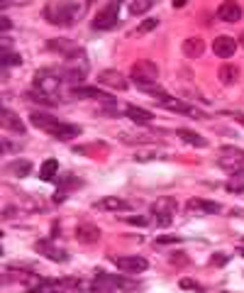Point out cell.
I'll return each instance as SVG.
<instances>
[{
  "instance_id": "obj_1",
  "label": "cell",
  "mask_w": 244,
  "mask_h": 293,
  "mask_svg": "<svg viewBox=\"0 0 244 293\" xmlns=\"http://www.w3.org/2000/svg\"><path fill=\"white\" fill-rule=\"evenodd\" d=\"M44 15L52 25H71L73 20L81 17V5L73 2V0H59V2L47 5Z\"/></svg>"
},
{
  "instance_id": "obj_2",
  "label": "cell",
  "mask_w": 244,
  "mask_h": 293,
  "mask_svg": "<svg viewBox=\"0 0 244 293\" xmlns=\"http://www.w3.org/2000/svg\"><path fill=\"white\" fill-rule=\"evenodd\" d=\"M129 78L137 83L139 88L144 86H154V81L159 78V66L154 61H147V59H139L129 66Z\"/></svg>"
},
{
  "instance_id": "obj_3",
  "label": "cell",
  "mask_w": 244,
  "mask_h": 293,
  "mask_svg": "<svg viewBox=\"0 0 244 293\" xmlns=\"http://www.w3.org/2000/svg\"><path fill=\"white\" fill-rule=\"evenodd\" d=\"M61 81H63V76L57 73V71H39V73L34 76V90L47 93V95H52V98H59Z\"/></svg>"
},
{
  "instance_id": "obj_4",
  "label": "cell",
  "mask_w": 244,
  "mask_h": 293,
  "mask_svg": "<svg viewBox=\"0 0 244 293\" xmlns=\"http://www.w3.org/2000/svg\"><path fill=\"white\" fill-rule=\"evenodd\" d=\"M176 208H179V203H176L174 198H166V196H164V198H156L152 203V215L156 218V222H159L161 227H166V225L171 222Z\"/></svg>"
},
{
  "instance_id": "obj_5",
  "label": "cell",
  "mask_w": 244,
  "mask_h": 293,
  "mask_svg": "<svg viewBox=\"0 0 244 293\" xmlns=\"http://www.w3.org/2000/svg\"><path fill=\"white\" fill-rule=\"evenodd\" d=\"M118 25V5L110 2L105 5L103 10H98V15L93 17V29L95 32H105V29H113Z\"/></svg>"
},
{
  "instance_id": "obj_6",
  "label": "cell",
  "mask_w": 244,
  "mask_h": 293,
  "mask_svg": "<svg viewBox=\"0 0 244 293\" xmlns=\"http://www.w3.org/2000/svg\"><path fill=\"white\" fill-rule=\"evenodd\" d=\"M47 49L54 52V54H63V57L73 59V57H81L83 49L73 42V39H66V37H57V39H49L47 42Z\"/></svg>"
},
{
  "instance_id": "obj_7",
  "label": "cell",
  "mask_w": 244,
  "mask_h": 293,
  "mask_svg": "<svg viewBox=\"0 0 244 293\" xmlns=\"http://www.w3.org/2000/svg\"><path fill=\"white\" fill-rule=\"evenodd\" d=\"M34 252L52 259V262H68V252H63L59 244H52L49 239H37L34 242Z\"/></svg>"
},
{
  "instance_id": "obj_8",
  "label": "cell",
  "mask_w": 244,
  "mask_h": 293,
  "mask_svg": "<svg viewBox=\"0 0 244 293\" xmlns=\"http://www.w3.org/2000/svg\"><path fill=\"white\" fill-rule=\"evenodd\" d=\"M98 83H100V86H108V88H115V90H127V86H129V81L122 76L118 69H105V71H100V73H98Z\"/></svg>"
},
{
  "instance_id": "obj_9",
  "label": "cell",
  "mask_w": 244,
  "mask_h": 293,
  "mask_svg": "<svg viewBox=\"0 0 244 293\" xmlns=\"http://www.w3.org/2000/svg\"><path fill=\"white\" fill-rule=\"evenodd\" d=\"M115 266L124 274H142L149 269V262L144 257H115Z\"/></svg>"
},
{
  "instance_id": "obj_10",
  "label": "cell",
  "mask_w": 244,
  "mask_h": 293,
  "mask_svg": "<svg viewBox=\"0 0 244 293\" xmlns=\"http://www.w3.org/2000/svg\"><path fill=\"white\" fill-rule=\"evenodd\" d=\"M95 279H98V281H105V284H110L115 291H137V284H134L132 279H124V276H115V274L98 271V274H95Z\"/></svg>"
},
{
  "instance_id": "obj_11",
  "label": "cell",
  "mask_w": 244,
  "mask_h": 293,
  "mask_svg": "<svg viewBox=\"0 0 244 293\" xmlns=\"http://www.w3.org/2000/svg\"><path fill=\"white\" fill-rule=\"evenodd\" d=\"M61 76H63V81H66V83L78 86V83L88 76V66H86V61H81V64H68V66H63Z\"/></svg>"
},
{
  "instance_id": "obj_12",
  "label": "cell",
  "mask_w": 244,
  "mask_h": 293,
  "mask_svg": "<svg viewBox=\"0 0 244 293\" xmlns=\"http://www.w3.org/2000/svg\"><path fill=\"white\" fill-rule=\"evenodd\" d=\"M217 17L225 20V22H237V20H242V5L235 2V0H225L217 7Z\"/></svg>"
},
{
  "instance_id": "obj_13",
  "label": "cell",
  "mask_w": 244,
  "mask_h": 293,
  "mask_svg": "<svg viewBox=\"0 0 244 293\" xmlns=\"http://www.w3.org/2000/svg\"><path fill=\"white\" fill-rule=\"evenodd\" d=\"M71 95H73V98H81V100H108V103H113V98H110L105 90H100V88H91V86L71 88Z\"/></svg>"
},
{
  "instance_id": "obj_14",
  "label": "cell",
  "mask_w": 244,
  "mask_h": 293,
  "mask_svg": "<svg viewBox=\"0 0 244 293\" xmlns=\"http://www.w3.org/2000/svg\"><path fill=\"white\" fill-rule=\"evenodd\" d=\"M76 239L81 244H95L100 239V227L91 222H81V225H76Z\"/></svg>"
},
{
  "instance_id": "obj_15",
  "label": "cell",
  "mask_w": 244,
  "mask_h": 293,
  "mask_svg": "<svg viewBox=\"0 0 244 293\" xmlns=\"http://www.w3.org/2000/svg\"><path fill=\"white\" fill-rule=\"evenodd\" d=\"M213 52H215V57H220V59L235 57V52H237V42H235L232 37H215Z\"/></svg>"
},
{
  "instance_id": "obj_16",
  "label": "cell",
  "mask_w": 244,
  "mask_h": 293,
  "mask_svg": "<svg viewBox=\"0 0 244 293\" xmlns=\"http://www.w3.org/2000/svg\"><path fill=\"white\" fill-rule=\"evenodd\" d=\"M188 210H193V213H205V215H217V213H222V205L217 203V201L190 198V201H188Z\"/></svg>"
},
{
  "instance_id": "obj_17",
  "label": "cell",
  "mask_w": 244,
  "mask_h": 293,
  "mask_svg": "<svg viewBox=\"0 0 244 293\" xmlns=\"http://www.w3.org/2000/svg\"><path fill=\"white\" fill-rule=\"evenodd\" d=\"M95 210H108V213H118V210H129V203L122 201L118 196H105L100 201H95Z\"/></svg>"
},
{
  "instance_id": "obj_18",
  "label": "cell",
  "mask_w": 244,
  "mask_h": 293,
  "mask_svg": "<svg viewBox=\"0 0 244 293\" xmlns=\"http://www.w3.org/2000/svg\"><path fill=\"white\" fill-rule=\"evenodd\" d=\"M30 120L34 127H39V130H44V132H49V135H54V130L59 127V122H61V120L47 115V113H32Z\"/></svg>"
},
{
  "instance_id": "obj_19",
  "label": "cell",
  "mask_w": 244,
  "mask_h": 293,
  "mask_svg": "<svg viewBox=\"0 0 244 293\" xmlns=\"http://www.w3.org/2000/svg\"><path fill=\"white\" fill-rule=\"evenodd\" d=\"M164 105H166V110H171V113H181V115H188V117H203L200 110L190 108L188 103H183V100H179V98H166Z\"/></svg>"
},
{
  "instance_id": "obj_20",
  "label": "cell",
  "mask_w": 244,
  "mask_h": 293,
  "mask_svg": "<svg viewBox=\"0 0 244 293\" xmlns=\"http://www.w3.org/2000/svg\"><path fill=\"white\" fill-rule=\"evenodd\" d=\"M0 125H2L5 130L15 132V135H25V125H22V120H20L17 115H12L10 110H2V113H0Z\"/></svg>"
},
{
  "instance_id": "obj_21",
  "label": "cell",
  "mask_w": 244,
  "mask_h": 293,
  "mask_svg": "<svg viewBox=\"0 0 244 293\" xmlns=\"http://www.w3.org/2000/svg\"><path fill=\"white\" fill-rule=\"evenodd\" d=\"M181 49H183V54H185L188 59H198L203 52H205V42H203L200 37H190V39L183 42Z\"/></svg>"
},
{
  "instance_id": "obj_22",
  "label": "cell",
  "mask_w": 244,
  "mask_h": 293,
  "mask_svg": "<svg viewBox=\"0 0 244 293\" xmlns=\"http://www.w3.org/2000/svg\"><path fill=\"white\" fill-rule=\"evenodd\" d=\"M30 293H66L61 281H52V279H44V281H37L30 289Z\"/></svg>"
},
{
  "instance_id": "obj_23",
  "label": "cell",
  "mask_w": 244,
  "mask_h": 293,
  "mask_svg": "<svg viewBox=\"0 0 244 293\" xmlns=\"http://www.w3.org/2000/svg\"><path fill=\"white\" fill-rule=\"evenodd\" d=\"M124 115L129 117L132 122H137V125H147V122L154 120V115L149 110H142V108H137V105H124Z\"/></svg>"
},
{
  "instance_id": "obj_24",
  "label": "cell",
  "mask_w": 244,
  "mask_h": 293,
  "mask_svg": "<svg viewBox=\"0 0 244 293\" xmlns=\"http://www.w3.org/2000/svg\"><path fill=\"white\" fill-rule=\"evenodd\" d=\"M217 76H220V81L222 83H237L240 81V69L237 66H232V64H222L220 66V71H217Z\"/></svg>"
},
{
  "instance_id": "obj_25",
  "label": "cell",
  "mask_w": 244,
  "mask_h": 293,
  "mask_svg": "<svg viewBox=\"0 0 244 293\" xmlns=\"http://www.w3.org/2000/svg\"><path fill=\"white\" fill-rule=\"evenodd\" d=\"M81 135V127H76V125H71V122H59V127L54 130V137L57 140H73V137H78Z\"/></svg>"
},
{
  "instance_id": "obj_26",
  "label": "cell",
  "mask_w": 244,
  "mask_h": 293,
  "mask_svg": "<svg viewBox=\"0 0 244 293\" xmlns=\"http://www.w3.org/2000/svg\"><path fill=\"white\" fill-rule=\"evenodd\" d=\"M179 137H181L183 142H188V145H193V146H208V140H205L203 135L193 132V130H179Z\"/></svg>"
},
{
  "instance_id": "obj_27",
  "label": "cell",
  "mask_w": 244,
  "mask_h": 293,
  "mask_svg": "<svg viewBox=\"0 0 244 293\" xmlns=\"http://www.w3.org/2000/svg\"><path fill=\"white\" fill-rule=\"evenodd\" d=\"M59 171V161L57 159H47L44 164H42V169H39V178L42 181H52L54 176Z\"/></svg>"
},
{
  "instance_id": "obj_28",
  "label": "cell",
  "mask_w": 244,
  "mask_h": 293,
  "mask_svg": "<svg viewBox=\"0 0 244 293\" xmlns=\"http://www.w3.org/2000/svg\"><path fill=\"white\" fill-rule=\"evenodd\" d=\"M164 151H159L156 146H149V149H137L134 151V161H152V159H161Z\"/></svg>"
},
{
  "instance_id": "obj_29",
  "label": "cell",
  "mask_w": 244,
  "mask_h": 293,
  "mask_svg": "<svg viewBox=\"0 0 244 293\" xmlns=\"http://www.w3.org/2000/svg\"><path fill=\"white\" fill-rule=\"evenodd\" d=\"M30 171H32V164L27 159H20V161H12V164H10V174L20 176V178H25Z\"/></svg>"
},
{
  "instance_id": "obj_30",
  "label": "cell",
  "mask_w": 244,
  "mask_h": 293,
  "mask_svg": "<svg viewBox=\"0 0 244 293\" xmlns=\"http://www.w3.org/2000/svg\"><path fill=\"white\" fill-rule=\"evenodd\" d=\"M154 0H129V12L132 15H144L147 10H152Z\"/></svg>"
},
{
  "instance_id": "obj_31",
  "label": "cell",
  "mask_w": 244,
  "mask_h": 293,
  "mask_svg": "<svg viewBox=\"0 0 244 293\" xmlns=\"http://www.w3.org/2000/svg\"><path fill=\"white\" fill-rule=\"evenodd\" d=\"M122 142H129V145H152L154 137L152 135H120Z\"/></svg>"
},
{
  "instance_id": "obj_32",
  "label": "cell",
  "mask_w": 244,
  "mask_h": 293,
  "mask_svg": "<svg viewBox=\"0 0 244 293\" xmlns=\"http://www.w3.org/2000/svg\"><path fill=\"white\" fill-rule=\"evenodd\" d=\"M27 98L34 100V103H44V105H49V103H57L59 98H52V95H47V93H39V90H30L27 93Z\"/></svg>"
},
{
  "instance_id": "obj_33",
  "label": "cell",
  "mask_w": 244,
  "mask_h": 293,
  "mask_svg": "<svg viewBox=\"0 0 244 293\" xmlns=\"http://www.w3.org/2000/svg\"><path fill=\"white\" fill-rule=\"evenodd\" d=\"M179 286H181L183 291H195V293H203V291H205V289H203L198 281H193V279H181V281H179Z\"/></svg>"
},
{
  "instance_id": "obj_34",
  "label": "cell",
  "mask_w": 244,
  "mask_h": 293,
  "mask_svg": "<svg viewBox=\"0 0 244 293\" xmlns=\"http://www.w3.org/2000/svg\"><path fill=\"white\" fill-rule=\"evenodd\" d=\"M181 242V237H176V234H161V237H156L154 239V244L156 247H166V244H179Z\"/></svg>"
},
{
  "instance_id": "obj_35",
  "label": "cell",
  "mask_w": 244,
  "mask_h": 293,
  "mask_svg": "<svg viewBox=\"0 0 244 293\" xmlns=\"http://www.w3.org/2000/svg\"><path fill=\"white\" fill-rule=\"evenodd\" d=\"M91 291L93 293H115V289L110 286V284H105V281H93V286H91Z\"/></svg>"
},
{
  "instance_id": "obj_36",
  "label": "cell",
  "mask_w": 244,
  "mask_h": 293,
  "mask_svg": "<svg viewBox=\"0 0 244 293\" xmlns=\"http://www.w3.org/2000/svg\"><path fill=\"white\" fill-rule=\"evenodd\" d=\"M17 64H22L20 54H10V52H2V66H5V69H7V66H17Z\"/></svg>"
},
{
  "instance_id": "obj_37",
  "label": "cell",
  "mask_w": 244,
  "mask_h": 293,
  "mask_svg": "<svg viewBox=\"0 0 244 293\" xmlns=\"http://www.w3.org/2000/svg\"><path fill=\"white\" fill-rule=\"evenodd\" d=\"M156 25H159V20H156V17H149V20H144V22L137 27V34H147V32H152Z\"/></svg>"
},
{
  "instance_id": "obj_38",
  "label": "cell",
  "mask_w": 244,
  "mask_h": 293,
  "mask_svg": "<svg viewBox=\"0 0 244 293\" xmlns=\"http://www.w3.org/2000/svg\"><path fill=\"white\" fill-rule=\"evenodd\" d=\"M169 262L174 264V266H185V264H188V254L176 252V254H171V257H169Z\"/></svg>"
},
{
  "instance_id": "obj_39",
  "label": "cell",
  "mask_w": 244,
  "mask_h": 293,
  "mask_svg": "<svg viewBox=\"0 0 244 293\" xmlns=\"http://www.w3.org/2000/svg\"><path fill=\"white\" fill-rule=\"evenodd\" d=\"M227 191H230V193H244V181L242 178L230 181V183H227Z\"/></svg>"
},
{
  "instance_id": "obj_40",
  "label": "cell",
  "mask_w": 244,
  "mask_h": 293,
  "mask_svg": "<svg viewBox=\"0 0 244 293\" xmlns=\"http://www.w3.org/2000/svg\"><path fill=\"white\" fill-rule=\"evenodd\" d=\"M227 262H230V257H227V254H220V252L210 257V264H213V266H225Z\"/></svg>"
},
{
  "instance_id": "obj_41",
  "label": "cell",
  "mask_w": 244,
  "mask_h": 293,
  "mask_svg": "<svg viewBox=\"0 0 244 293\" xmlns=\"http://www.w3.org/2000/svg\"><path fill=\"white\" fill-rule=\"evenodd\" d=\"M127 225H134V227H147V218H142V215L127 218Z\"/></svg>"
},
{
  "instance_id": "obj_42",
  "label": "cell",
  "mask_w": 244,
  "mask_h": 293,
  "mask_svg": "<svg viewBox=\"0 0 244 293\" xmlns=\"http://www.w3.org/2000/svg\"><path fill=\"white\" fill-rule=\"evenodd\" d=\"M225 115L235 117V120H237V122H240V125H242V127H244V113H230V110H227V113H225Z\"/></svg>"
},
{
  "instance_id": "obj_43",
  "label": "cell",
  "mask_w": 244,
  "mask_h": 293,
  "mask_svg": "<svg viewBox=\"0 0 244 293\" xmlns=\"http://www.w3.org/2000/svg\"><path fill=\"white\" fill-rule=\"evenodd\" d=\"M0 27H2V32H7V29H10V20H7L5 15L0 17Z\"/></svg>"
},
{
  "instance_id": "obj_44",
  "label": "cell",
  "mask_w": 244,
  "mask_h": 293,
  "mask_svg": "<svg viewBox=\"0 0 244 293\" xmlns=\"http://www.w3.org/2000/svg\"><path fill=\"white\" fill-rule=\"evenodd\" d=\"M12 149H15V146L10 145L7 140H2V151H12Z\"/></svg>"
},
{
  "instance_id": "obj_45",
  "label": "cell",
  "mask_w": 244,
  "mask_h": 293,
  "mask_svg": "<svg viewBox=\"0 0 244 293\" xmlns=\"http://www.w3.org/2000/svg\"><path fill=\"white\" fill-rule=\"evenodd\" d=\"M185 2H188V0H174V7H183Z\"/></svg>"
},
{
  "instance_id": "obj_46",
  "label": "cell",
  "mask_w": 244,
  "mask_h": 293,
  "mask_svg": "<svg viewBox=\"0 0 244 293\" xmlns=\"http://www.w3.org/2000/svg\"><path fill=\"white\" fill-rule=\"evenodd\" d=\"M240 44H242V47H244V32H242V37H240Z\"/></svg>"
},
{
  "instance_id": "obj_47",
  "label": "cell",
  "mask_w": 244,
  "mask_h": 293,
  "mask_svg": "<svg viewBox=\"0 0 244 293\" xmlns=\"http://www.w3.org/2000/svg\"><path fill=\"white\" fill-rule=\"evenodd\" d=\"M86 2H88V5H93V2H95V0H86Z\"/></svg>"
},
{
  "instance_id": "obj_48",
  "label": "cell",
  "mask_w": 244,
  "mask_h": 293,
  "mask_svg": "<svg viewBox=\"0 0 244 293\" xmlns=\"http://www.w3.org/2000/svg\"><path fill=\"white\" fill-rule=\"evenodd\" d=\"M242 257H244V249H242Z\"/></svg>"
}]
</instances>
